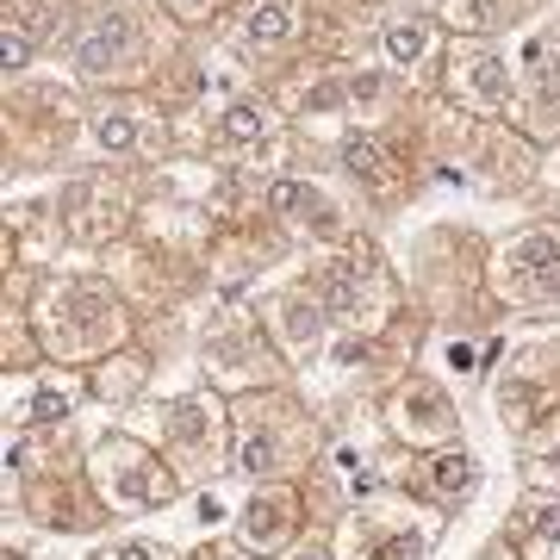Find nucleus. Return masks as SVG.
I'll return each instance as SVG.
<instances>
[{
    "label": "nucleus",
    "mask_w": 560,
    "mask_h": 560,
    "mask_svg": "<svg viewBox=\"0 0 560 560\" xmlns=\"http://www.w3.org/2000/svg\"><path fill=\"white\" fill-rule=\"evenodd\" d=\"M25 318L44 342V361H62V368H101L119 349H131V305L113 280L101 275H57L38 287V300L25 305Z\"/></svg>",
    "instance_id": "nucleus-1"
},
{
    "label": "nucleus",
    "mask_w": 560,
    "mask_h": 560,
    "mask_svg": "<svg viewBox=\"0 0 560 560\" xmlns=\"http://www.w3.org/2000/svg\"><path fill=\"white\" fill-rule=\"evenodd\" d=\"M324 442H330L324 418L293 386H261L231 399V474H243V486L305 480L324 460Z\"/></svg>",
    "instance_id": "nucleus-2"
},
{
    "label": "nucleus",
    "mask_w": 560,
    "mask_h": 560,
    "mask_svg": "<svg viewBox=\"0 0 560 560\" xmlns=\"http://www.w3.org/2000/svg\"><path fill=\"white\" fill-rule=\"evenodd\" d=\"M131 430L156 442V455L187 480V492H212L231 474V399L219 386L200 381L194 393L143 405V411H131Z\"/></svg>",
    "instance_id": "nucleus-3"
},
{
    "label": "nucleus",
    "mask_w": 560,
    "mask_h": 560,
    "mask_svg": "<svg viewBox=\"0 0 560 560\" xmlns=\"http://www.w3.org/2000/svg\"><path fill=\"white\" fill-rule=\"evenodd\" d=\"M88 480H94L101 504L119 523L175 511L187 499V480L156 455V442H143L131 423H119V430H106V436L88 442Z\"/></svg>",
    "instance_id": "nucleus-4"
},
{
    "label": "nucleus",
    "mask_w": 560,
    "mask_h": 560,
    "mask_svg": "<svg viewBox=\"0 0 560 560\" xmlns=\"http://www.w3.org/2000/svg\"><path fill=\"white\" fill-rule=\"evenodd\" d=\"M305 275L318 287V300H324V312H330V324H337V337H386V330H393L399 280H393V268H386L374 249H355V243L324 249Z\"/></svg>",
    "instance_id": "nucleus-5"
},
{
    "label": "nucleus",
    "mask_w": 560,
    "mask_h": 560,
    "mask_svg": "<svg viewBox=\"0 0 560 560\" xmlns=\"http://www.w3.org/2000/svg\"><path fill=\"white\" fill-rule=\"evenodd\" d=\"M442 511H430L411 492H374L342 511L337 536V560H430L442 541Z\"/></svg>",
    "instance_id": "nucleus-6"
},
{
    "label": "nucleus",
    "mask_w": 560,
    "mask_h": 560,
    "mask_svg": "<svg viewBox=\"0 0 560 560\" xmlns=\"http://www.w3.org/2000/svg\"><path fill=\"white\" fill-rule=\"evenodd\" d=\"M492 418L504 436L536 442L560 423V337H529L492 361Z\"/></svg>",
    "instance_id": "nucleus-7"
},
{
    "label": "nucleus",
    "mask_w": 560,
    "mask_h": 560,
    "mask_svg": "<svg viewBox=\"0 0 560 560\" xmlns=\"http://www.w3.org/2000/svg\"><path fill=\"white\" fill-rule=\"evenodd\" d=\"M287 361L268 342L256 312H219V318L200 330V381L219 386L224 399H243V393H261V386H287Z\"/></svg>",
    "instance_id": "nucleus-8"
},
{
    "label": "nucleus",
    "mask_w": 560,
    "mask_h": 560,
    "mask_svg": "<svg viewBox=\"0 0 560 560\" xmlns=\"http://www.w3.org/2000/svg\"><path fill=\"white\" fill-rule=\"evenodd\" d=\"M381 430L405 455H430L460 442V393L436 368H399L381 393Z\"/></svg>",
    "instance_id": "nucleus-9"
},
{
    "label": "nucleus",
    "mask_w": 560,
    "mask_h": 560,
    "mask_svg": "<svg viewBox=\"0 0 560 560\" xmlns=\"http://www.w3.org/2000/svg\"><path fill=\"white\" fill-rule=\"evenodd\" d=\"M256 318H261V330H268V342L280 349V361L300 368V374L318 368V361L337 349V324L324 312L312 275H293V280H280V287H268L256 300Z\"/></svg>",
    "instance_id": "nucleus-10"
},
{
    "label": "nucleus",
    "mask_w": 560,
    "mask_h": 560,
    "mask_svg": "<svg viewBox=\"0 0 560 560\" xmlns=\"http://www.w3.org/2000/svg\"><path fill=\"white\" fill-rule=\"evenodd\" d=\"M492 300L511 312L560 305V224H529L492 249Z\"/></svg>",
    "instance_id": "nucleus-11"
},
{
    "label": "nucleus",
    "mask_w": 560,
    "mask_h": 560,
    "mask_svg": "<svg viewBox=\"0 0 560 560\" xmlns=\"http://www.w3.org/2000/svg\"><path fill=\"white\" fill-rule=\"evenodd\" d=\"M305 517H312V504H305L300 480H261L231 511V541L256 560H280L305 536Z\"/></svg>",
    "instance_id": "nucleus-12"
},
{
    "label": "nucleus",
    "mask_w": 560,
    "mask_h": 560,
    "mask_svg": "<svg viewBox=\"0 0 560 560\" xmlns=\"http://www.w3.org/2000/svg\"><path fill=\"white\" fill-rule=\"evenodd\" d=\"M88 399H94L88 374H81V368H62V361L7 374V423H13V430H62Z\"/></svg>",
    "instance_id": "nucleus-13"
},
{
    "label": "nucleus",
    "mask_w": 560,
    "mask_h": 560,
    "mask_svg": "<svg viewBox=\"0 0 560 560\" xmlns=\"http://www.w3.org/2000/svg\"><path fill=\"white\" fill-rule=\"evenodd\" d=\"M268 212L280 219V231H293L300 243H312L318 256H324V249H342V243L355 237V224H349V212H342L337 194H330V187H318V180H300V175L275 180Z\"/></svg>",
    "instance_id": "nucleus-14"
},
{
    "label": "nucleus",
    "mask_w": 560,
    "mask_h": 560,
    "mask_svg": "<svg viewBox=\"0 0 560 560\" xmlns=\"http://www.w3.org/2000/svg\"><path fill=\"white\" fill-rule=\"evenodd\" d=\"M480 486H486V467H480V455H474L467 442H448V448L411 455V474H405V492L423 499L430 511H442V517L467 511V504L480 499Z\"/></svg>",
    "instance_id": "nucleus-15"
},
{
    "label": "nucleus",
    "mask_w": 560,
    "mask_h": 560,
    "mask_svg": "<svg viewBox=\"0 0 560 560\" xmlns=\"http://www.w3.org/2000/svg\"><path fill=\"white\" fill-rule=\"evenodd\" d=\"M448 94L467 113H480V119L517 113V75H511V62H504V50H492L480 38L455 50V62H448Z\"/></svg>",
    "instance_id": "nucleus-16"
},
{
    "label": "nucleus",
    "mask_w": 560,
    "mask_h": 560,
    "mask_svg": "<svg viewBox=\"0 0 560 560\" xmlns=\"http://www.w3.org/2000/svg\"><path fill=\"white\" fill-rule=\"evenodd\" d=\"M69 62H75L81 75L94 81H138L143 69V32L131 13H94V20L75 32V50H69Z\"/></svg>",
    "instance_id": "nucleus-17"
},
{
    "label": "nucleus",
    "mask_w": 560,
    "mask_h": 560,
    "mask_svg": "<svg viewBox=\"0 0 560 560\" xmlns=\"http://www.w3.org/2000/svg\"><path fill=\"white\" fill-rule=\"evenodd\" d=\"M499 536L517 548V560H560V492L529 486L517 499V511L504 517Z\"/></svg>",
    "instance_id": "nucleus-18"
},
{
    "label": "nucleus",
    "mask_w": 560,
    "mask_h": 560,
    "mask_svg": "<svg viewBox=\"0 0 560 560\" xmlns=\"http://www.w3.org/2000/svg\"><path fill=\"white\" fill-rule=\"evenodd\" d=\"M436 44H442V25L430 13H418V7H405V13H393L381 25V57L393 69H418L423 57H436Z\"/></svg>",
    "instance_id": "nucleus-19"
},
{
    "label": "nucleus",
    "mask_w": 560,
    "mask_h": 560,
    "mask_svg": "<svg viewBox=\"0 0 560 560\" xmlns=\"http://www.w3.org/2000/svg\"><path fill=\"white\" fill-rule=\"evenodd\" d=\"M150 368H156L150 355H138V349H119L113 361L88 368V386H94V399H106L113 411H119V405H138V399H143V386H150Z\"/></svg>",
    "instance_id": "nucleus-20"
},
{
    "label": "nucleus",
    "mask_w": 560,
    "mask_h": 560,
    "mask_svg": "<svg viewBox=\"0 0 560 560\" xmlns=\"http://www.w3.org/2000/svg\"><path fill=\"white\" fill-rule=\"evenodd\" d=\"M300 32V13L287 0H243L237 13V44L243 50H275V44H293Z\"/></svg>",
    "instance_id": "nucleus-21"
},
{
    "label": "nucleus",
    "mask_w": 560,
    "mask_h": 560,
    "mask_svg": "<svg viewBox=\"0 0 560 560\" xmlns=\"http://www.w3.org/2000/svg\"><path fill=\"white\" fill-rule=\"evenodd\" d=\"M442 20L467 38H486V32H504L523 20V0H442Z\"/></svg>",
    "instance_id": "nucleus-22"
},
{
    "label": "nucleus",
    "mask_w": 560,
    "mask_h": 560,
    "mask_svg": "<svg viewBox=\"0 0 560 560\" xmlns=\"http://www.w3.org/2000/svg\"><path fill=\"white\" fill-rule=\"evenodd\" d=\"M486 355H492V349L474 342V337H442L436 342V374L460 393L467 381H492V361H486Z\"/></svg>",
    "instance_id": "nucleus-23"
},
{
    "label": "nucleus",
    "mask_w": 560,
    "mask_h": 560,
    "mask_svg": "<svg viewBox=\"0 0 560 560\" xmlns=\"http://www.w3.org/2000/svg\"><path fill=\"white\" fill-rule=\"evenodd\" d=\"M44 0H7V69H25L44 38Z\"/></svg>",
    "instance_id": "nucleus-24"
},
{
    "label": "nucleus",
    "mask_w": 560,
    "mask_h": 560,
    "mask_svg": "<svg viewBox=\"0 0 560 560\" xmlns=\"http://www.w3.org/2000/svg\"><path fill=\"white\" fill-rule=\"evenodd\" d=\"M219 131H224V143H261V138H275V106L261 101V94H237V101L224 106Z\"/></svg>",
    "instance_id": "nucleus-25"
},
{
    "label": "nucleus",
    "mask_w": 560,
    "mask_h": 560,
    "mask_svg": "<svg viewBox=\"0 0 560 560\" xmlns=\"http://www.w3.org/2000/svg\"><path fill=\"white\" fill-rule=\"evenodd\" d=\"M342 162H349V175H355L361 187H368V194H393V187L405 180V168H399V162L386 156L381 143H368V138H355V143H349V150H342Z\"/></svg>",
    "instance_id": "nucleus-26"
},
{
    "label": "nucleus",
    "mask_w": 560,
    "mask_h": 560,
    "mask_svg": "<svg viewBox=\"0 0 560 560\" xmlns=\"http://www.w3.org/2000/svg\"><path fill=\"white\" fill-rule=\"evenodd\" d=\"M88 131H94V143H101L106 156H125V150H138V138H143V125H138L131 106H101Z\"/></svg>",
    "instance_id": "nucleus-27"
},
{
    "label": "nucleus",
    "mask_w": 560,
    "mask_h": 560,
    "mask_svg": "<svg viewBox=\"0 0 560 560\" xmlns=\"http://www.w3.org/2000/svg\"><path fill=\"white\" fill-rule=\"evenodd\" d=\"M88 560H187V555H175V548L156 541V536H113V541H101Z\"/></svg>",
    "instance_id": "nucleus-28"
},
{
    "label": "nucleus",
    "mask_w": 560,
    "mask_h": 560,
    "mask_svg": "<svg viewBox=\"0 0 560 560\" xmlns=\"http://www.w3.org/2000/svg\"><path fill=\"white\" fill-rule=\"evenodd\" d=\"M280 560H337V536H330V529H305Z\"/></svg>",
    "instance_id": "nucleus-29"
},
{
    "label": "nucleus",
    "mask_w": 560,
    "mask_h": 560,
    "mask_svg": "<svg viewBox=\"0 0 560 560\" xmlns=\"http://www.w3.org/2000/svg\"><path fill=\"white\" fill-rule=\"evenodd\" d=\"M187 560H256V555H243L237 541H200Z\"/></svg>",
    "instance_id": "nucleus-30"
},
{
    "label": "nucleus",
    "mask_w": 560,
    "mask_h": 560,
    "mask_svg": "<svg viewBox=\"0 0 560 560\" xmlns=\"http://www.w3.org/2000/svg\"><path fill=\"white\" fill-rule=\"evenodd\" d=\"M474 560H517V548H511V541H492V548H480V555H474Z\"/></svg>",
    "instance_id": "nucleus-31"
},
{
    "label": "nucleus",
    "mask_w": 560,
    "mask_h": 560,
    "mask_svg": "<svg viewBox=\"0 0 560 560\" xmlns=\"http://www.w3.org/2000/svg\"><path fill=\"white\" fill-rule=\"evenodd\" d=\"M168 7H180V13H200V7H212V0H168Z\"/></svg>",
    "instance_id": "nucleus-32"
},
{
    "label": "nucleus",
    "mask_w": 560,
    "mask_h": 560,
    "mask_svg": "<svg viewBox=\"0 0 560 560\" xmlns=\"http://www.w3.org/2000/svg\"><path fill=\"white\" fill-rule=\"evenodd\" d=\"M548 50H555V57H560V20L548 25Z\"/></svg>",
    "instance_id": "nucleus-33"
}]
</instances>
